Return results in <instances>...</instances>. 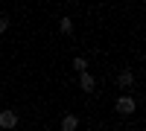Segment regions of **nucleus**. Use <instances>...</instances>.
I'll return each instance as SVG.
<instances>
[{
  "label": "nucleus",
  "instance_id": "nucleus-1",
  "mask_svg": "<svg viewBox=\"0 0 146 131\" xmlns=\"http://www.w3.org/2000/svg\"><path fill=\"white\" fill-rule=\"evenodd\" d=\"M135 108H137V105H135L131 96H120V99H117V114L129 117V114H135Z\"/></svg>",
  "mask_w": 146,
  "mask_h": 131
},
{
  "label": "nucleus",
  "instance_id": "nucleus-2",
  "mask_svg": "<svg viewBox=\"0 0 146 131\" xmlns=\"http://www.w3.org/2000/svg\"><path fill=\"white\" fill-rule=\"evenodd\" d=\"M15 125H18V114L15 111H9V108L0 111V128H15Z\"/></svg>",
  "mask_w": 146,
  "mask_h": 131
},
{
  "label": "nucleus",
  "instance_id": "nucleus-3",
  "mask_svg": "<svg viewBox=\"0 0 146 131\" xmlns=\"http://www.w3.org/2000/svg\"><path fill=\"white\" fill-rule=\"evenodd\" d=\"M135 85V73H131V70H123V73H117V88H131Z\"/></svg>",
  "mask_w": 146,
  "mask_h": 131
},
{
  "label": "nucleus",
  "instance_id": "nucleus-4",
  "mask_svg": "<svg viewBox=\"0 0 146 131\" xmlns=\"http://www.w3.org/2000/svg\"><path fill=\"white\" fill-rule=\"evenodd\" d=\"M79 88H82V90H88V93H91V90L96 88V79H94L91 73H79Z\"/></svg>",
  "mask_w": 146,
  "mask_h": 131
},
{
  "label": "nucleus",
  "instance_id": "nucleus-5",
  "mask_svg": "<svg viewBox=\"0 0 146 131\" xmlns=\"http://www.w3.org/2000/svg\"><path fill=\"white\" fill-rule=\"evenodd\" d=\"M76 125H79V117H73V114L62 117V131H76Z\"/></svg>",
  "mask_w": 146,
  "mask_h": 131
},
{
  "label": "nucleus",
  "instance_id": "nucleus-6",
  "mask_svg": "<svg viewBox=\"0 0 146 131\" xmlns=\"http://www.w3.org/2000/svg\"><path fill=\"white\" fill-rule=\"evenodd\" d=\"M58 29H62L64 35H70V32H73V20H70V18H62V20H58Z\"/></svg>",
  "mask_w": 146,
  "mask_h": 131
},
{
  "label": "nucleus",
  "instance_id": "nucleus-7",
  "mask_svg": "<svg viewBox=\"0 0 146 131\" xmlns=\"http://www.w3.org/2000/svg\"><path fill=\"white\" fill-rule=\"evenodd\" d=\"M73 70H79V73H88V61H85V58H73Z\"/></svg>",
  "mask_w": 146,
  "mask_h": 131
},
{
  "label": "nucleus",
  "instance_id": "nucleus-8",
  "mask_svg": "<svg viewBox=\"0 0 146 131\" xmlns=\"http://www.w3.org/2000/svg\"><path fill=\"white\" fill-rule=\"evenodd\" d=\"M6 26H9V18H3V15H0V35L6 32Z\"/></svg>",
  "mask_w": 146,
  "mask_h": 131
}]
</instances>
